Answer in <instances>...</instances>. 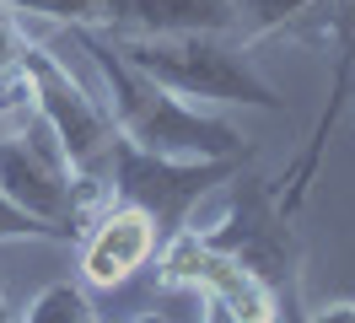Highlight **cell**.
<instances>
[{
  "label": "cell",
  "mask_w": 355,
  "mask_h": 323,
  "mask_svg": "<svg viewBox=\"0 0 355 323\" xmlns=\"http://www.w3.org/2000/svg\"><path fill=\"white\" fill-rule=\"evenodd\" d=\"M70 38L103 70L108 97H113V124H119L124 140H135L140 151H156V156H248L243 135L226 119L189 108L178 92L151 81L146 70H135L103 27H70Z\"/></svg>",
  "instance_id": "6da1fadb"
},
{
  "label": "cell",
  "mask_w": 355,
  "mask_h": 323,
  "mask_svg": "<svg viewBox=\"0 0 355 323\" xmlns=\"http://www.w3.org/2000/svg\"><path fill=\"white\" fill-rule=\"evenodd\" d=\"M17 65H22L27 86H33V113L54 135V146L65 151L70 172H81L92 183H108V151H113V135H119L113 113L49 54L44 43L27 38Z\"/></svg>",
  "instance_id": "52a82bcc"
},
{
  "label": "cell",
  "mask_w": 355,
  "mask_h": 323,
  "mask_svg": "<svg viewBox=\"0 0 355 323\" xmlns=\"http://www.w3.org/2000/svg\"><path fill=\"white\" fill-rule=\"evenodd\" d=\"M22 43H27V33L17 27V17L0 6V76H6V70H17V60H22Z\"/></svg>",
  "instance_id": "5bb4252c"
},
{
  "label": "cell",
  "mask_w": 355,
  "mask_h": 323,
  "mask_svg": "<svg viewBox=\"0 0 355 323\" xmlns=\"http://www.w3.org/2000/svg\"><path fill=\"white\" fill-rule=\"evenodd\" d=\"M0 323H17V313L6 307V291H0Z\"/></svg>",
  "instance_id": "2e32d148"
},
{
  "label": "cell",
  "mask_w": 355,
  "mask_h": 323,
  "mask_svg": "<svg viewBox=\"0 0 355 323\" xmlns=\"http://www.w3.org/2000/svg\"><path fill=\"white\" fill-rule=\"evenodd\" d=\"M156 280L167 291H194L200 297V323H280V297L264 280L243 270L232 254L210 248L194 226L173 232L156 248Z\"/></svg>",
  "instance_id": "8992f818"
},
{
  "label": "cell",
  "mask_w": 355,
  "mask_h": 323,
  "mask_svg": "<svg viewBox=\"0 0 355 323\" xmlns=\"http://www.w3.org/2000/svg\"><path fill=\"white\" fill-rule=\"evenodd\" d=\"M307 323H355V301H329V307H318Z\"/></svg>",
  "instance_id": "9a60e30c"
},
{
  "label": "cell",
  "mask_w": 355,
  "mask_h": 323,
  "mask_svg": "<svg viewBox=\"0 0 355 323\" xmlns=\"http://www.w3.org/2000/svg\"><path fill=\"white\" fill-rule=\"evenodd\" d=\"M0 242H70L60 226H49L38 215H27L22 205H11L6 194H0Z\"/></svg>",
  "instance_id": "4fadbf2b"
},
{
  "label": "cell",
  "mask_w": 355,
  "mask_h": 323,
  "mask_svg": "<svg viewBox=\"0 0 355 323\" xmlns=\"http://www.w3.org/2000/svg\"><path fill=\"white\" fill-rule=\"evenodd\" d=\"M237 167H248V156H156V151H140L135 140L113 135L108 199L146 210L156 237L167 242L173 232L189 226V210H194L216 183H226Z\"/></svg>",
  "instance_id": "5b68a950"
},
{
  "label": "cell",
  "mask_w": 355,
  "mask_h": 323,
  "mask_svg": "<svg viewBox=\"0 0 355 323\" xmlns=\"http://www.w3.org/2000/svg\"><path fill=\"white\" fill-rule=\"evenodd\" d=\"M17 323H103V318H97V307H92L87 285L54 280V285H44L38 297L27 301V313Z\"/></svg>",
  "instance_id": "8fae6325"
},
{
  "label": "cell",
  "mask_w": 355,
  "mask_h": 323,
  "mask_svg": "<svg viewBox=\"0 0 355 323\" xmlns=\"http://www.w3.org/2000/svg\"><path fill=\"white\" fill-rule=\"evenodd\" d=\"M200 237L264 280L269 291L280 297V313H286V318L302 313V242H296V226H291V215L280 210L269 178L237 167L226 178V215Z\"/></svg>",
  "instance_id": "3957f363"
},
{
  "label": "cell",
  "mask_w": 355,
  "mask_h": 323,
  "mask_svg": "<svg viewBox=\"0 0 355 323\" xmlns=\"http://www.w3.org/2000/svg\"><path fill=\"white\" fill-rule=\"evenodd\" d=\"M0 194L27 215H38L49 226H60L70 242H81L87 221L108 205V183H92L81 172H70L65 151L54 146L44 124H27L0 135Z\"/></svg>",
  "instance_id": "277c9868"
},
{
  "label": "cell",
  "mask_w": 355,
  "mask_h": 323,
  "mask_svg": "<svg viewBox=\"0 0 355 323\" xmlns=\"http://www.w3.org/2000/svg\"><path fill=\"white\" fill-rule=\"evenodd\" d=\"M237 11V38H269V33H286L307 17H323V0H232Z\"/></svg>",
  "instance_id": "30bf717a"
},
{
  "label": "cell",
  "mask_w": 355,
  "mask_h": 323,
  "mask_svg": "<svg viewBox=\"0 0 355 323\" xmlns=\"http://www.w3.org/2000/svg\"><path fill=\"white\" fill-rule=\"evenodd\" d=\"M194 323H200V318H194Z\"/></svg>",
  "instance_id": "ac0fdd59"
},
{
  "label": "cell",
  "mask_w": 355,
  "mask_h": 323,
  "mask_svg": "<svg viewBox=\"0 0 355 323\" xmlns=\"http://www.w3.org/2000/svg\"><path fill=\"white\" fill-rule=\"evenodd\" d=\"M156 248H162V237H156L151 215L108 199L87 221V232H81V280H87L92 291H113L135 270H146L156 258Z\"/></svg>",
  "instance_id": "ba28073f"
},
{
  "label": "cell",
  "mask_w": 355,
  "mask_h": 323,
  "mask_svg": "<svg viewBox=\"0 0 355 323\" xmlns=\"http://www.w3.org/2000/svg\"><path fill=\"white\" fill-rule=\"evenodd\" d=\"M135 323H162V313H140V318H135Z\"/></svg>",
  "instance_id": "e0dca14e"
},
{
  "label": "cell",
  "mask_w": 355,
  "mask_h": 323,
  "mask_svg": "<svg viewBox=\"0 0 355 323\" xmlns=\"http://www.w3.org/2000/svg\"><path fill=\"white\" fill-rule=\"evenodd\" d=\"M11 17H49L65 27H103V6L97 0H0Z\"/></svg>",
  "instance_id": "7c38bea8"
},
{
  "label": "cell",
  "mask_w": 355,
  "mask_h": 323,
  "mask_svg": "<svg viewBox=\"0 0 355 323\" xmlns=\"http://www.w3.org/2000/svg\"><path fill=\"white\" fill-rule=\"evenodd\" d=\"M113 38H178V33H232V0H97Z\"/></svg>",
  "instance_id": "9c48e42d"
},
{
  "label": "cell",
  "mask_w": 355,
  "mask_h": 323,
  "mask_svg": "<svg viewBox=\"0 0 355 323\" xmlns=\"http://www.w3.org/2000/svg\"><path fill=\"white\" fill-rule=\"evenodd\" d=\"M113 38V33H108ZM113 49L162 81L178 97L194 103H226V108H259V113H280L275 86L259 76V65L248 60V43L232 33H178V38H113Z\"/></svg>",
  "instance_id": "7a4b0ae2"
}]
</instances>
